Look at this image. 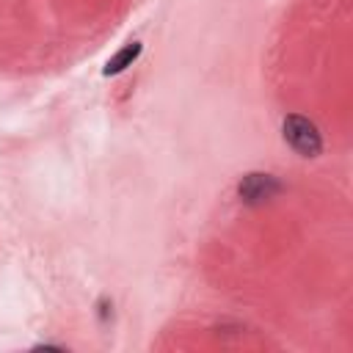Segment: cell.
<instances>
[{
  "label": "cell",
  "instance_id": "cell-4",
  "mask_svg": "<svg viewBox=\"0 0 353 353\" xmlns=\"http://www.w3.org/2000/svg\"><path fill=\"white\" fill-rule=\"evenodd\" d=\"M33 350H63V347H58V345H36Z\"/></svg>",
  "mask_w": 353,
  "mask_h": 353
},
{
  "label": "cell",
  "instance_id": "cell-1",
  "mask_svg": "<svg viewBox=\"0 0 353 353\" xmlns=\"http://www.w3.org/2000/svg\"><path fill=\"white\" fill-rule=\"evenodd\" d=\"M281 132H284V141L303 157H317L323 152V138H320V130L314 121H309L306 116H298V113H290L281 124Z\"/></svg>",
  "mask_w": 353,
  "mask_h": 353
},
{
  "label": "cell",
  "instance_id": "cell-3",
  "mask_svg": "<svg viewBox=\"0 0 353 353\" xmlns=\"http://www.w3.org/2000/svg\"><path fill=\"white\" fill-rule=\"evenodd\" d=\"M141 50H143V44L141 41H130L127 47H121L105 66H102V74L105 77H110V74H121L127 66H132L135 61H138V55H141Z\"/></svg>",
  "mask_w": 353,
  "mask_h": 353
},
{
  "label": "cell",
  "instance_id": "cell-2",
  "mask_svg": "<svg viewBox=\"0 0 353 353\" xmlns=\"http://www.w3.org/2000/svg\"><path fill=\"white\" fill-rule=\"evenodd\" d=\"M237 193H240V199H243L245 204H262V201L273 199L276 193H281V182H279L276 176H270V174L254 171V174H245V176L240 179Z\"/></svg>",
  "mask_w": 353,
  "mask_h": 353
}]
</instances>
